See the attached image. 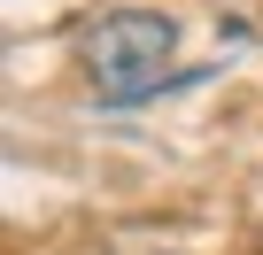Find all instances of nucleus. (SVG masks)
<instances>
[{
	"label": "nucleus",
	"mask_w": 263,
	"mask_h": 255,
	"mask_svg": "<svg viewBox=\"0 0 263 255\" xmlns=\"http://www.w3.org/2000/svg\"><path fill=\"white\" fill-rule=\"evenodd\" d=\"M78 62H85V77H93V93L108 108H140V101L178 85V70H171L178 62V24L155 16V8H108L85 31Z\"/></svg>",
	"instance_id": "f257e3e1"
}]
</instances>
